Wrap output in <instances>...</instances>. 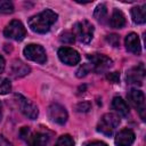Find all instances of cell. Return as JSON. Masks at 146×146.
<instances>
[{
    "label": "cell",
    "mask_w": 146,
    "mask_h": 146,
    "mask_svg": "<svg viewBox=\"0 0 146 146\" xmlns=\"http://www.w3.org/2000/svg\"><path fill=\"white\" fill-rule=\"evenodd\" d=\"M57 14L51 9H44L43 11L32 16L29 19V26L33 32L46 33L50 30L51 25L57 21Z\"/></svg>",
    "instance_id": "obj_1"
},
{
    "label": "cell",
    "mask_w": 146,
    "mask_h": 146,
    "mask_svg": "<svg viewBox=\"0 0 146 146\" xmlns=\"http://www.w3.org/2000/svg\"><path fill=\"white\" fill-rule=\"evenodd\" d=\"M120 124V117L116 114L113 113H106L102 116V119L98 122L97 130L106 136H112L114 130Z\"/></svg>",
    "instance_id": "obj_2"
},
{
    "label": "cell",
    "mask_w": 146,
    "mask_h": 146,
    "mask_svg": "<svg viewBox=\"0 0 146 146\" xmlns=\"http://www.w3.org/2000/svg\"><path fill=\"white\" fill-rule=\"evenodd\" d=\"M94 25L91 23H89L88 21H81L74 24L73 26V34L74 36L78 38L79 41L83 42V43H89L92 40L94 36Z\"/></svg>",
    "instance_id": "obj_3"
},
{
    "label": "cell",
    "mask_w": 146,
    "mask_h": 146,
    "mask_svg": "<svg viewBox=\"0 0 146 146\" xmlns=\"http://www.w3.org/2000/svg\"><path fill=\"white\" fill-rule=\"evenodd\" d=\"M23 54L27 59H30L32 62H35L39 64H44L47 62L46 50L40 44H34V43L27 44L24 48Z\"/></svg>",
    "instance_id": "obj_4"
},
{
    "label": "cell",
    "mask_w": 146,
    "mask_h": 146,
    "mask_svg": "<svg viewBox=\"0 0 146 146\" xmlns=\"http://www.w3.org/2000/svg\"><path fill=\"white\" fill-rule=\"evenodd\" d=\"M3 34L6 38L8 39H13L16 41H21L25 38L26 35V30L24 27V25L22 24V22L19 21H11L9 24H7V26L3 30Z\"/></svg>",
    "instance_id": "obj_5"
},
{
    "label": "cell",
    "mask_w": 146,
    "mask_h": 146,
    "mask_svg": "<svg viewBox=\"0 0 146 146\" xmlns=\"http://www.w3.org/2000/svg\"><path fill=\"white\" fill-rule=\"evenodd\" d=\"M15 98H16L17 105H18V107H19V111H21L25 116H27V117L31 119V120L36 119V116H38V114H39L38 107H36L30 99H27V98H25L24 96L18 95V94L15 95Z\"/></svg>",
    "instance_id": "obj_6"
},
{
    "label": "cell",
    "mask_w": 146,
    "mask_h": 146,
    "mask_svg": "<svg viewBox=\"0 0 146 146\" xmlns=\"http://www.w3.org/2000/svg\"><path fill=\"white\" fill-rule=\"evenodd\" d=\"M88 58L91 62L90 65L92 67V71H95V72H104L113 65V60L103 54L88 55Z\"/></svg>",
    "instance_id": "obj_7"
},
{
    "label": "cell",
    "mask_w": 146,
    "mask_h": 146,
    "mask_svg": "<svg viewBox=\"0 0 146 146\" xmlns=\"http://www.w3.org/2000/svg\"><path fill=\"white\" fill-rule=\"evenodd\" d=\"M128 98L132 106L138 111L141 120H145V114H146V105H145V96L143 91L137 90V89H131L128 94Z\"/></svg>",
    "instance_id": "obj_8"
},
{
    "label": "cell",
    "mask_w": 146,
    "mask_h": 146,
    "mask_svg": "<svg viewBox=\"0 0 146 146\" xmlns=\"http://www.w3.org/2000/svg\"><path fill=\"white\" fill-rule=\"evenodd\" d=\"M48 116L57 124H64L67 121V112L65 107L57 103H54L48 107Z\"/></svg>",
    "instance_id": "obj_9"
},
{
    "label": "cell",
    "mask_w": 146,
    "mask_h": 146,
    "mask_svg": "<svg viewBox=\"0 0 146 146\" xmlns=\"http://www.w3.org/2000/svg\"><path fill=\"white\" fill-rule=\"evenodd\" d=\"M58 57L60 62H63L66 65H76L80 62V55L76 50L70 47H62L58 49Z\"/></svg>",
    "instance_id": "obj_10"
},
{
    "label": "cell",
    "mask_w": 146,
    "mask_h": 146,
    "mask_svg": "<svg viewBox=\"0 0 146 146\" xmlns=\"http://www.w3.org/2000/svg\"><path fill=\"white\" fill-rule=\"evenodd\" d=\"M145 78V67L144 64H139L132 68H130L127 73V80L129 83L133 84H141Z\"/></svg>",
    "instance_id": "obj_11"
},
{
    "label": "cell",
    "mask_w": 146,
    "mask_h": 146,
    "mask_svg": "<svg viewBox=\"0 0 146 146\" xmlns=\"http://www.w3.org/2000/svg\"><path fill=\"white\" fill-rule=\"evenodd\" d=\"M135 141V133L130 129H122L115 136L116 146H130Z\"/></svg>",
    "instance_id": "obj_12"
},
{
    "label": "cell",
    "mask_w": 146,
    "mask_h": 146,
    "mask_svg": "<svg viewBox=\"0 0 146 146\" xmlns=\"http://www.w3.org/2000/svg\"><path fill=\"white\" fill-rule=\"evenodd\" d=\"M125 47L128 49V51L135 54V55H139L141 51V46H140V40L138 38V35L136 33H129L125 36Z\"/></svg>",
    "instance_id": "obj_13"
},
{
    "label": "cell",
    "mask_w": 146,
    "mask_h": 146,
    "mask_svg": "<svg viewBox=\"0 0 146 146\" xmlns=\"http://www.w3.org/2000/svg\"><path fill=\"white\" fill-rule=\"evenodd\" d=\"M29 73H30V67L25 63H23L22 60H18V59L13 62L11 68H10V74L14 78H22Z\"/></svg>",
    "instance_id": "obj_14"
},
{
    "label": "cell",
    "mask_w": 146,
    "mask_h": 146,
    "mask_svg": "<svg viewBox=\"0 0 146 146\" xmlns=\"http://www.w3.org/2000/svg\"><path fill=\"white\" fill-rule=\"evenodd\" d=\"M110 25L114 29H122L125 25V17L123 13L119 9H114L111 18H110Z\"/></svg>",
    "instance_id": "obj_15"
},
{
    "label": "cell",
    "mask_w": 146,
    "mask_h": 146,
    "mask_svg": "<svg viewBox=\"0 0 146 146\" xmlns=\"http://www.w3.org/2000/svg\"><path fill=\"white\" fill-rule=\"evenodd\" d=\"M48 141H49L48 135L42 132H36L34 135H31L27 138L29 146H47Z\"/></svg>",
    "instance_id": "obj_16"
},
{
    "label": "cell",
    "mask_w": 146,
    "mask_h": 146,
    "mask_svg": "<svg viewBox=\"0 0 146 146\" xmlns=\"http://www.w3.org/2000/svg\"><path fill=\"white\" fill-rule=\"evenodd\" d=\"M131 17L136 24H144L146 21V6H137L131 9Z\"/></svg>",
    "instance_id": "obj_17"
},
{
    "label": "cell",
    "mask_w": 146,
    "mask_h": 146,
    "mask_svg": "<svg viewBox=\"0 0 146 146\" xmlns=\"http://www.w3.org/2000/svg\"><path fill=\"white\" fill-rule=\"evenodd\" d=\"M112 107L122 116H127L129 114V106L121 97H114L112 100Z\"/></svg>",
    "instance_id": "obj_18"
},
{
    "label": "cell",
    "mask_w": 146,
    "mask_h": 146,
    "mask_svg": "<svg viewBox=\"0 0 146 146\" xmlns=\"http://www.w3.org/2000/svg\"><path fill=\"white\" fill-rule=\"evenodd\" d=\"M94 17L100 22V23H104L106 17H107V8L104 3H100L98 5L96 8H95V11H94Z\"/></svg>",
    "instance_id": "obj_19"
},
{
    "label": "cell",
    "mask_w": 146,
    "mask_h": 146,
    "mask_svg": "<svg viewBox=\"0 0 146 146\" xmlns=\"http://www.w3.org/2000/svg\"><path fill=\"white\" fill-rule=\"evenodd\" d=\"M55 146H74V140L70 135H63L57 139Z\"/></svg>",
    "instance_id": "obj_20"
},
{
    "label": "cell",
    "mask_w": 146,
    "mask_h": 146,
    "mask_svg": "<svg viewBox=\"0 0 146 146\" xmlns=\"http://www.w3.org/2000/svg\"><path fill=\"white\" fill-rule=\"evenodd\" d=\"M14 11V5L11 1L0 0V13L1 14H11Z\"/></svg>",
    "instance_id": "obj_21"
},
{
    "label": "cell",
    "mask_w": 146,
    "mask_h": 146,
    "mask_svg": "<svg viewBox=\"0 0 146 146\" xmlns=\"http://www.w3.org/2000/svg\"><path fill=\"white\" fill-rule=\"evenodd\" d=\"M11 90V83L6 78H0V95H6L10 92Z\"/></svg>",
    "instance_id": "obj_22"
},
{
    "label": "cell",
    "mask_w": 146,
    "mask_h": 146,
    "mask_svg": "<svg viewBox=\"0 0 146 146\" xmlns=\"http://www.w3.org/2000/svg\"><path fill=\"white\" fill-rule=\"evenodd\" d=\"M90 71H92V67L90 64H82L79 70L76 71V76L78 78H82V76H86Z\"/></svg>",
    "instance_id": "obj_23"
},
{
    "label": "cell",
    "mask_w": 146,
    "mask_h": 146,
    "mask_svg": "<svg viewBox=\"0 0 146 146\" xmlns=\"http://www.w3.org/2000/svg\"><path fill=\"white\" fill-rule=\"evenodd\" d=\"M59 39L64 43H72V42H74V34L72 32L66 31V32H64V33L60 34V38Z\"/></svg>",
    "instance_id": "obj_24"
},
{
    "label": "cell",
    "mask_w": 146,
    "mask_h": 146,
    "mask_svg": "<svg viewBox=\"0 0 146 146\" xmlns=\"http://www.w3.org/2000/svg\"><path fill=\"white\" fill-rule=\"evenodd\" d=\"M106 40H107V41H108L113 47H117V46H119V43H120V39H119V36H117L116 34L107 35Z\"/></svg>",
    "instance_id": "obj_25"
},
{
    "label": "cell",
    "mask_w": 146,
    "mask_h": 146,
    "mask_svg": "<svg viewBox=\"0 0 146 146\" xmlns=\"http://www.w3.org/2000/svg\"><path fill=\"white\" fill-rule=\"evenodd\" d=\"M107 80L112 83H117L120 81V74L117 72H112L107 74Z\"/></svg>",
    "instance_id": "obj_26"
},
{
    "label": "cell",
    "mask_w": 146,
    "mask_h": 146,
    "mask_svg": "<svg viewBox=\"0 0 146 146\" xmlns=\"http://www.w3.org/2000/svg\"><path fill=\"white\" fill-rule=\"evenodd\" d=\"M89 110H90V104L87 102H83V103H80L76 105V111H79V112H87Z\"/></svg>",
    "instance_id": "obj_27"
},
{
    "label": "cell",
    "mask_w": 146,
    "mask_h": 146,
    "mask_svg": "<svg viewBox=\"0 0 146 146\" xmlns=\"http://www.w3.org/2000/svg\"><path fill=\"white\" fill-rule=\"evenodd\" d=\"M31 136V132H30V130L27 129V128H23L22 130H21V138H23V139H26L27 140V138Z\"/></svg>",
    "instance_id": "obj_28"
},
{
    "label": "cell",
    "mask_w": 146,
    "mask_h": 146,
    "mask_svg": "<svg viewBox=\"0 0 146 146\" xmlns=\"http://www.w3.org/2000/svg\"><path fill=\"white\" fill-rule=\"evenodd\" d=\"M0 146H11V144L8 140H6L2 136H0Z\"/></svg>",
    "instance_id": "obj_29"
},
{
    "label": "cell",
    "mask_w": 146,
    "mask_h": 146,
    "mask_svg": "<svg viewBox=\"0 0 146 146\" xmlns=\"http://www.w3.org/2000/svg\"><path fill=\"white\" fill-rule=\"evenodd\" d=\"M87 146H107V144H105L103 141H92V143L88 144Z\"/></svg>",
    "instance_id": "obj_30"
},
{
    "label": "cell",
    "mask_w": 146,
    "mask_h": 146,
    "mask_svg": "<svg viewBox=\"0 0 146 146\" xmlns=\"http://www.w3.org/2000/svg\"><path fill=\"white\" fill-rule=\"evenodd\" d=\"M5 59H3V57L0 55V73H2L3 72V70H5Z\"/></svg>",
    "instance_id": "obj_31"
},
{
    "label": "cell",
    "mask_w": 146,
    "mask_h": 146,
    "mask_svg": "<svg viewBox=\"0 0 146 146\" xmlns=\"http://www.w3.org/2000/svg\"><path fill=\"white\" fill-rule=\"evenodd\" d=\"M2 106H1V103H0V120H1V117H2Z\"/></svg>",
    "instance_id": "obj_32"
}]
</instances>
